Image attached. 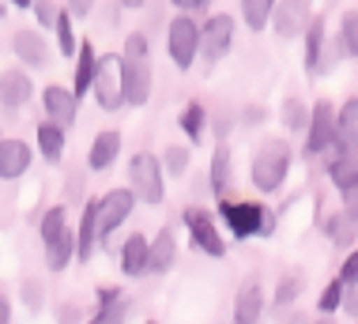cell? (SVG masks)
<instances>
[{
	"label": "cell",
	"instance_id": "cell-1",
	"mask_svg": "<svg viewBox=\"0 0 358 324\" xmlns=\"http://www.w3.org/2000/svg\"><path fill=\"white\" fill-rule=\"evenodd\" d=\"M219 219L238 241L245 238H272L275 234V215L257 200H219Z\"/></svg>",
	"mask_w": 358,
	"mask_h": 324
},
{
	"label": "cell",
	"instance_id": "cell-2",
	"mask_svg": "<svg viewBox=\"0 0 358 324\" xmlns=\"http://www.w3.org/2000/svg\"><path fill=\"white\" fill-rule=\"evenodd\" d=\"M290 174V147L287 140H264L260 151L253 155V166H249V178L260 192H279Z\"/></svg>",
	"mask_w": 358,
	"mask_h": 324
},
{
	"label": "cell",
	"instance_id": "cell-3",
	"mask_svg": "<svg viewBox=\"0 0 358 324\" xmlns=\"http://www.w3.org/2000/svg\"><path fill=\"white\" fill-rule=\"evenodd\" d=\"M129 189L136 200L143 204H162L166 200V185H162V162L155 159V155L148 151H140V155H132V162H129Z\"/></svg>",
	"mask_w": 358,
	"mask_h": 324
},
{
	"label": "cell",
	"instance_id": "cell-4",
	"mask_svg": "<svg viewBox=\"0 0 358 324\" xmlns=\"http://www.w3.org/2000/svg\"><path fill=\"white\" fill-rule=\"evenodd\" d=\"M234 15H208L204 19V27H200V42H196V57H204V61L215 68L222 57L230 53V45H234Z\"/></svg>",
	"mask_w": 358,
	"mask_h": 324
},
{
	"label": "cell",
	"instance_id": "cell-5",
	"mask_svg": "<svg viewBox=\"0 0 358 324\" xmlns=\"http://www.w3.org/2000/svg\"><path fill=\"white\" fill-rule=\"evenodd\" d=\"M181 223H185V230H189V241L196 245L204 257H211V260L227 257V241H222V234L215 227V215H211V211L185 208V211H181Z\"/></svg>",
	"mask_w": 358,
	"mask_h": 324
},
{
	"label": "cell",
	"instance_id": "cell-6",
	"mask_svg": "<svg viewBox=\"0 0 358 324\" xmlns=\"http://www.w3.org/2000/svg\"><path fill=\"white\" fill-rule=\"evenodd\" d=\"M196 42H200V23L192 15L181 12L178 19H170V31H166V53L178 72H189L192 61H196Z\"/></svg>",
	"mask_w": 358,
	"mask_h": 324
},
{
	"label": "cell",
	"instance_id": "cell-7",
	"mask_svg": "<svg viewBox=\"0 0 358 324\" xmlns=\"http://www.w3.org/2000/svg\"><path fill=\"white\" fill-rule=\"evenodd\" d=\"M94 102L102 106V110H121L124 106V91H121V53H102L99 64H94Z\"/></svg>",
	"mask_w": 358,
	"mask_h": 324
},
{
	"label": "cell",
	"instance_id": "cell-8",
	"mask_svg": "<svg viewBox=\"0 0 358 324\" xmlns=\"http://www.w3.org/2000/svg\"><path fill=\"white\" fill-rule=\"evenodd\" d=\"M309 19H313V4L309 0H275L272 15H268V27L279 38H302Z\"/></svg>",
	"mask_w": 358,
	"mask_h": 324
},
{
	"label": "cell",
	"instance_id": "cell-9",
	"mask_svg": "<svg viewBox=\"0 0 358 324\" xmlns=\"http://www.w3.org/2000/svg\"><path fill=\"white\" fill-rule=\"evenodd\" d=\"M336 140V106L332 102H313L309 110V121H306V151L309 155H324Z\"/></svg>",
	"mask_w": 358,
	"mask_h": 324
},
{
	"label": "cell",
	"instance_id": "cell-10",
	"mask_svg": "<svg viewBox=\"0 0 358 324\" xmlns=\"http://www.w3.org/2000/svg\"><path fill=\"white\" fill-rule=\"evenodd\" d=\"M132 208H136L132 189H110V192H106L99 200V241H110V234L129 219Z\"/></svg>",
	"mask_w": 358,
	"mask_h": 324
},
{
	"label": "cell",
	"instance_id": "cell-11",
	"mask_svg": "<svg viewBox=\"0 0 358 324\" xmlns=\"http://www.w3.org/2000/svg\"><path fill=\"white\" fill-rule=\"evenodd\" d=\"M42 106H45V121H53L57 129L69 132L76 125V113H80V98H76L72 91H64L61 83H50L42 91Z\"/></svg>",
	"mask_w": 358,
	"mask_h": 324
},
{
	"label": "cell",
	"instance_id": "cell-12",
	"mask_svg": "<svg viewBox=\"0 0 358 324\" xmlns=\"http://www.w3.org/2000/svg\"><path fill=\"white\" fill-rule=\"evenodd\" d=\"M151 64L148 61H124L121 57V91H124V106H143L151 98Z\"/></svg>",
	"mask_w": 358,
	"mask_h": 324
},
{
	"label": "cell",
	"instance_id": "cell-13",
	"mask_svg": "<svg viewBox=\"0 0 358 324\" xmlns=\"http://www.w3.org/2000/svg\"><path fill=\"white\" fill-rule=\"evenodd\" d=\"M31 94H34V83L23 68H4V72H0V106H4L8 113H19L31 102Z\"/></svg>",
	"mask_w": 358,
	"mask_h": 324
},
{
	"label": "cell",
	"instance_id": "cell-14",
	"mask_svg": "<svg viewBox=\"0 0 358 324\" xmlns=\"http://www.w3.org/2000/svg\"><path fill=\"white\" fill-rule=\"evenodd\" d=\"M264 317V287L260 279H245L234 294V324H257Z\"/></svg>",
	"mask_w": 358,
	"mask_h": 324
},
{
	"label": "cell",
	"instance_id": "cell-15",
	"mask_svg": "<svg viewBox=\"0 0 358 324\" xmlns=\"http://www.w3.org/2000/svg\"><path fill=\"white\" fill-rule=\"evenodd\" d=\"M178 260V238H173V227H162L155 234V241H148V272L151 276H166Z\"/></svg>",
	"mask_w": 358,
	"mask_h": 324
},
{
	"label": "cell",
	"instance_id": "cell-16",
	"mask_svg": "<svg viewBox=\"0 0 358 324\" xmlns=\"http://www.w3.org/2000/svg\"><path fill=\"white\" fill-rule=\"evenodd\" d=\"M31 147L23 140H0V181H19L31 170Z\"/></svg>",
	"mask_w": 358,
	"mask_h": 324
},
{
	"label": "cell",
	"instance_id": "cell-17",
	"mask_svg": "<svg viewBox=\"0 0 358 324\" xmlns=\"http://www.w3.org/2000/svg\"><path fill=\"white\" fill-rule=\"evenodd\" d=\"M117 155H121V132L117 129H102L91 140V147H87V166H91L94 174H102V170H110V166L117 162Z\"/></svg>",
	"mask_w": 358,
	"mask_h": 324
},
{
	"label": "cell",
	"instance_id": "cell-18",
	"mask_svg": "<svg viewBox=\"0 0 358 324\" xmlns=\"http://www.w3.org/2000/svg\"><path fill=\"white\" fill-rule=\"evenodd\" d=\"M94 245H99V200H87L80 215V230H76V260H91Z\"/></svg>",
	"mask_w": 358,
	"mask_h": 324
},
{
	"label": "cell",
	"instance_id": "cell-19",
	"mask_svg": "<svg viewBox=\"0 0 358 324\" xmlns=\"http://www.w3.org/2000/svg\"><path fill=\"white\" fill-rule=\"evenodd\" d=\"M129 321V298H124V287H106L99 290V309L87 324H124Z\"/></svg>",
	"mask_w": 358,
	"mask_h": 324
},
{
	"label": "cell",
	"instance_id": "cell-20",
	"mask_svg": "<svg viewBox=\"0 0 358 324\" xmlns=\"http://www.w3.org/2000/svg\"><path fill=\"white\" fill-rule=\"evenodd\" d=\"M12 49H15V57L27 68H45V64H50V45H45L42 31H15Z\"/></svg>",
	"mask_w": 358,
	"mask_h": 324
},
{
	"label": "cell",
	"instance_id": "cell-21",
	"mask_svg": "<svg viewBox=\"0 0 358 324\" xmlns=\"http://www.w3.org/2000/svg\"><path fill=\"white\" fill-rule=\"evenodd\" d=\"M336 151H347L355 155L358 147V102L355 98H347V102L336 110V140H332Z\"/></svg>",
	"mask_w": 358,
	"mask_h": 324
},
{
	"label": "cell",
	"instance_id": "cell-22",
	"mask_svg": "<svg viewBox=\"0 0 358 324\" xmlns=\"http://www.w3.org/2000/svg\"><path fill=\"white\" fill-rule=\"evenodd\" d=\"M332 151V162H328V178H332L336 192H358V159L347 151H336V147H328Z\"/></svg>",
	"mask_w": 358,
	"mask_h": 324
},
{
	"label": "cell",
	"instance_id": "cell-23",
	"mask_svg": "<svg viewBox=\"0 0 358 324\" xmlns=\"http://www.w3.org/2000/svg\"><path fill=\"white\" fill-rule=\"evenodd\" d=\"M94 64H99V57H94V42H83L76 45V80H72V94L76 98H87L91 94V83H94Z\"/></svg>",
	"mask_w": 358,
	"mask_h": 324
},
{
	"label": "cell",
	"instance_id": "cell-24",
	"mask_svg": "<svg viewBox=\"0 0 358 324\" xmlns=\"http://www.w3.org/2000/svg\"><path fill=\"white\" fill-rule=\"evenodd\" d=\"M121 272L124 276H143V272H148V238H143V234H129V238H124Z\"/></svg>",
	"mask_w": 358,
	"mask_h": 324
},
{
	"label": "cell",
	"instance_id": "cell-25",
	"mask_svg": "<svg viewBox=\"0 0 358 324\" xmlns=\"http://www.w3.org/2000/svg\"><path fill=\"white\" fill-rule=\"evenodd\" d=\"M72 260H76V234L64 230L61 238H53L50 245H45V268H50V272H64Z\"/></svg>",
	"mask_w": 358,
	"mask_h": 324
},
{
	"label": "cell",
	"instance_id": "cell-26",
	"mask_svg": "<svg viewBox=\"0 0 358 324\" xmlns=\"http://www.w3.org/2000/svg\"><path fill=\"white\" fill-rule=\"evenodd\" d=\"M64 136H69V132H64V129H57L53 121H42V125H38V129H34L38 151H42L45 159H50V162H57V159H61V155H64Z\"/></svg>",
	"mask_w": 358,
	"mask_h": 324
},
{
	"label": "cell",
	"instance_id": "cell-27",
	"mask_svg": "<svg viewBox=\"0 0 358 324\" xmlns=\"http://www.w3.org/2000/svg\"><path fill=\"white\" fill-rule=\"evenodd\" d=\"M324 15H313L306 27V68L309 72H317V64H321V53H324Z\"/></svg>",
	"mask_w": 358,
	"mask_h": 324
},
{
	"label": "cell",
	"instance_id": "cell-28",
	"mask_svg": "<svg viewBox=\"0 0 358 324\" xmlns=\"http://www.w3.org/2000/svg\"><path fill=\"white\" fill-rule=\"evenodd\" d=\"M208 178H211V192L222 196L230 189V151L227 147H215V155H211V170H208Z\"/></svg>",
	"mask_w": 358,
	"mask_h": 324
},
{
	"label": "cell",
	"instance_id": "cell-29",
	"mask_svg": "<svg viewBox=\"0 0 358 324\" xmlns=\"http://www.w3.org/2000/svg\"><path fill=\"white\" fill-rule=\"evenodd\" d=\"M324 234H328V241L332 245H340V249H351L355 245V219L351 215H332V219L324 223Z\"/></svg>",
	"mask_w": 358,
	"mask_h": 324
},
{
	"label": "cell",
	"instance_id": "cell-30",
	"mask_svg": "<svg viewBox=\"0 0 358 324\" xmlns=\"http://www.w3.org/2000/svg\"><path fill=\"white\" fill-rule=\"evenodd\" d=\"M204 121H208L204 102H189L185 110H181V132L189 136V143H200V136H204Z\"/></svg>",
	"mask_w": 358,
	"mask_h": 324
},
{
	"label": "cell",
	"instance_id": "cell-31",
	"mask_svg": "<svg viewBox=\"0 0 358 324\" xmlns=\"http://www.w3.org/2000/svg\"><path fill=\"white\" fill-rule=\"evenodd\" d=\"M42 245H50L53 238H61L64 230H69V208H64V204H53L50 211L42 215Z\"/></svg>",
	"mask_w": 358,
	"mask_h": 324
},
{
	"label": "cell",
	"instance_id": "cell-32",
	"mask_svg": "<svg viewBox=\"0 0 358 324\" xmlns=\"http://www.w3.org/2000/svg\"><path fill=\"white\" fill-rule=\"evenodd\" d=\"M53 31H57V49H61V57H76L80 38H76V31H72V12H69V8H61V12H57Z\"/></svg>",
	"mask_w": 358,
	"mask_h": 324
},
{
	"label": "cell",
	"instance_id": "cell-33",
	"mask_svg": "<svg viewBox=\"0 0 358 324\" xmlns=\"http://www.w3.org/2000/svg\"><path fill=\"white\" fill-rule=\"evenodd\" d=\"M272 8H275V0H241V19H245L249 31H264Z\"/></svg>",
	"mask_w": 358,
	"mask_h": 324
},
{
	"label": "cell",
	"instance_id": "cell-34",
	"mask_svg": "<svg viewBox=\"0 0 358 324\" xmlns=\"http://www.w3.org/2000/svg\"><path fill=\"white\" fill-rule=\"evenodd\" d=\"M340 53L343 57H355L358 53V15L355 12H347L343 19H340Z\"/></svg>",
	"mask_w": 358,
	"mask_h": 324
},
{
	"label": "cell",
	"instance_id": "cell-35",
	"mask_svg": "<svg viewBox=\"0 0 358 324\" xmlns=\"http://www.w3.org/2000/svg\"><path fill=\"white\" fill-rule=\"evenodd\" d=\"M159 162H162V170H166V174H173V178H185V174H189V147H178V143L166 147Z\"/></svg>",
	"mask_w": 358,
	"mask_h": 324
},
{
	"label": "cell",
	"instance_id": "cell-36",
	"mask_svg": "<svg viewBox=\"0 0 358 324\" xmlns=\"http://www.w3.org/2000/svg\"><path fill=\"white\" fill-rule=\"evenodd\" d=\"M306 121H309L306 102H298V98H287V102H283V125H287L290 132H306Z\"/></svg>",
	"mask_w": 358,
	"mask_h": 324
},
{
	"label": "cell",
	"instance_id": "cell-37",
	"mask_svg": "<svg viewBox=\"0 0 358 324\" xmlns=\"http://www.w3.org/2000/svg\"><path fill=\"white\" fill-rule=\"evenodd\" d=\"M343 290H347V283L332 279V283H328V287L321 290V298H317V309H321V313H340V306H343Z\"/></svg>",
	"mask_w": 358,
	"mask_h": 324
},
{
	"label": "cell",
	"instance_id": "cell-38",
	"mask_svg": "<svg viewBox=\"0 0 358 324\" xmlns=\"http://www.w3.org/2000/svg\"><path fill=\"white\" fill-rule=\"evenodd\" d=\"M302 287H306V283L298 279V276H287L283 283H279V290H275V309H287L290 302H294L298 294H302Z\"/></svg>",
	"mask_w": 358,
	"mask_h": 324
},
{
	"label": "cell",
	"instance_id": "cell-39",
	"mask_svg": "<svg viewBox=\"0 0 358 324\" xmlns=\"http://www.w3.org/2000/svg\"><path fill=\"white\" fill-rule=\"evenodd\" d=\"M124 61H148V38H143L140 31H132L129 38H124Z\"/></svg>",
	"mask_w": 358,
	"mask_h": 324
},
{
	"label": "cell",
	"instance_id": "cell-40",
	"mask_svg": "<svg viewBox=\"0 0 358 324\" xmlns=\"http://www.w3.org/2000/svg\"><path fill=\"white\" fill-rule=\"evenodd\" d=\"M31 8H34V15H38V23H42V27H53L57 23V12H61L53 0H34Z\"/></svg>",
	"mask_w": 358,
	"mask_h": 324
},
{
	"label": "cell",
	"instance_id": "cell-41",
	"mask_svg": "<svg viewBox=\"0 0 358 324\" xmlns=\"http://www.w3.org/2000/svg\"><path fill=\"white\" fill-rule=\"evenodd\" d=\"M23 298H27V306H31V313H38V309H42V283L27 279L23 283Z\"/></svg>",
	"mask_w": 358,
	"mask_h": 324
},
{
	"label": "cell",
	"instance_id": "cell-42",
	"mask_svg": "<svg viewBox=\"0 0 358 324\" xmlns=\"http://www.w3.org/2000/svg\"><path fill=\"white\" fill-rule=\"evenodd\" d=\"M355 276H358V257L355 253H347V260H343V268H340V283H347V287H355Z\"/></svg>",
	"mask_w": 358,
	"mask_h": 324
},
{
	"label": "cell",
	"instance_id": "cell-43",
	"mask_svg": "<svg viewBox=\"0 0 358 324\" xmlns=\"http://www.w3.org/2000/svg\"><path fill=\"white\" fill-rule=\"evenodd\" d=\"M170 4L178 8V12L189 15V12H196V8H208V0H170Z\"/></svg>",
	"mask_w": 358,
	"mask_h": 324
},
{
	"label": "cell",
	"instance_id": "cell-44",
	"mask_svg": "<svg viewBox=\"0 0 358 324\" xmlns=\"http://www.w3.org/2000/svg\"><path fill=\"white\" fill-rule=\"evenodd\" d=\"M0 324H12V298L0 290Z\"/></svg>",
	"mask_w": 358,
	"mask_h": 324
},
{
	"label": "cell",
	"instance_id": "cell-45",
	"mask_svg": "<svg viewBox=\"0 0 358 324\" xmlns=\"http://www.w3.org/2000/svg\"><path fill=\"white\" fill-rule=\"evenodd\" d=\"M241 121H245V125H260V121H264V110H260V106H249V110L241 113Z\"/></svg>",
	"mask_w": 358,
	"mask_h": 324
},
{
	"label": "cell",
	"instance_id": "cell-46",
	"mask_svg": "<svg viewBox=\"0 0 358 324\" xmlns=\"http://www.w3.org/2000/svg\"><path fill=\"white\" fill-rule=\"evenodd\" d=\"M76 317H80V309H76V306H64V309H61V321H57V324H76Z\"/></svg>",
	"mask_w": 358,
	"mask_h": 324
},
{
	"label": "cell",
	"instance_id": "cell-47",
	"mask_svg": "<svg viewBox=\"0 0 358 324\" xmlns=\"http://www.w3.org/2000/svg\"><path fill=\"white\" fill-rule=\"evenodd\" d=\"M69 12H72V15H87V12H91V0H72Z\"/></svg>",
	"mask_w": 358,
	"mask_h": 324
},
{
	"label": "cell",
	"instance_id": "cell-48",
	"mask_svg": "<svg viewBox=\"0 0 358 324\" xmlns=\"http://www.w3.org/2000/svg\"><path fill=\"white\" fill-rule=\"evenodd\" d=\"M227 129H230V117L219 113V117H215V136H227Z\"/></svg>",
	"mask_w": 358,
	"mask_h": 324
},
{
	"label": "cell",
	"instance_id": "cell-49",
	"mask_svg": "<svg viewBox=\"0 0 358 324\" xmlns=\"http://www.w3.org/2000/svg\"><path fill=\"white\" fill-rule=\"evenodd\" d=\"M4 4H12V8H31L34 0H4Z\"/></svg>",
	"mask_w": 358,
	"mask_h": 324
},
{
	"label": "cell",
	"instance_id": "cell-50",
	"mask_svg": "<svg viewBox=\"0 0 358 324\" xmlns=\"http://www.w3.org/2000/svg\"><path fill=\"white\" fill-rule=\"evenodd\" d=\"M124 8H143V0H121Z\"/></svg>",
	"mask_w": 358,
	"mask_h": 324
},
{
	"label": "cell",
	"instance_id": "cell-51",
	"mask_svg": "<svg viewBox=\"0 0 358 324\" xmlns=\"http://www.w3.org/2000/svg\"><path fill=\"white\" fill-rule=\"evenodd\" d=\"M290 324H306V317H302V313H298V317H290Z\"/></svg>",
	"mask_w": 358,
	"mask_h": 324
},
{
	"label": "cell",
	"instance_id": "cell-52",
	"mask_svg": "<svg viewBox=\"0 0 358 324\" xmlns=\"http://www.w3.org/2000/svg\"><path fill=\"white\" fill-rule=\"evenodd\" d=\"M313 324H336L332 317H321V321H313Z\"/></svg>",
	"mask_w": 358,
	"mask_h": 324
},
{
	"label": "cell",
	"instance_id": "cell-53",
	"mask_svg": "<svg viewBox=\"0 0 358 324\" xmlns=\"http://www.w3.org/2000/svg\"><path fill=\"white\" fill-rule=\"evenodd\" d=\"M143 324H159V321H143Z\"/></svg>",
	"mask_w": 358,
	"mask_h": 324
},
{
	"label": "cell",
	"instance_id": "cell-54",
	"mask_svg": "<svg viewBox=\"0 0 358 324\" xmlns=\"http://www.w3.org/2000/svg\"><path fill=\"white\" fill-rule=\"evenodd\" d=\"M0 15H4V8H0Z\"/></svg>",
	"mask_w": 358,
	"mask_h": 324
},
{
	"label": "cell",
	"instance_id": "cell-55",
	"mask_svg": "<svg viewBox=\"0 0 358 324\" xmlns=\"http://www.w3.org/2000/svg\"><path fill=\"white\" fill-rule=\"evenodd\" d=\"M0 140H4V136H0Z\"/></svg>",
	"mask_w": 358,
	"mask_h": 324
}]
</instances>
